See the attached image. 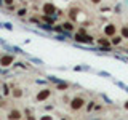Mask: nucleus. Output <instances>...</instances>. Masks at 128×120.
I'll return each instance as SVG.
<instances>
[{
  "label": "nucleus",
  "instance_id": "obj_1",
  "mask_svg": "<svg viewBox=\"0 0 128 120\" xmlns=\"http://www.w3.org/2000/svg\"><path fill=\"white\" fill-rule=\"evenodd\" d=\"M85 106H86V101H85V98H83V96H75V98H72L70 102H69L70 110H74V112L83 109Z\"/></svg>",
  "mask_w": 128,
  "mask_h": 120
},
{
  "label": "nucleus",
  "instance_id": "obj_2",
  "mask_svg": "<svg viewBox=\"0 0 128 120\" xmlns=\"http://www.w3.org/2000/svg\"><path fill=\"white\" fill-rule=\"evenodd\" d=\"M74 40L77 43H93L94 42V37H91V35H88V34H75L74 35Z\"/></svg>",
  "mask_w": 128,
  "mask_h": 120
},
{
  "label": "nucleus",
  "instance_id": "obj_3",
  "mask_svg": "<svg viewBox=\"0 0 128 120\" xmlns=\"http://www.w3.org/2000/svg\"><path fill=\"white\" fill-rule=\"evenodd\" d=\"M50 96H51V90L50 88H43V90H40L38 93L35 94V101L37 102H45Z\"/></svg>",
  "mask_w": 128,
  "mask_h": 120
},
{
  "label": "nucleus",
  "instance_id": "obj_4",
  "mask_svg": "<svg viewBox=\"0 0 128 120\" xmlns=\"http://www.w3.org/2000/svg\"><path fill=\"white\" fill-rule=\"evenodd\" d=\"M54 11H58V8L54 6L53 2H45L42 5V14H54Z\"/></svg>",
  "mask_w": 128,
  "mask_h": 120
},
{
  "label": "nucleus",
  "instance_id": "obj_5",
  "mask_svg": "<svg viewBox=\"0 0 128 120\" xmlns=\"http://www.w3.org/2000/svg\"><path fill=\"white\" fill-rule=\"evenodd\" d=\"M13 62H14V56L13 54L5 53V54L0 56V66H2V67H8V66H11Z\"/></svg>",
  "mask_w": 128,
  "mask_h": 120
},
{
  "label": "nucleus",
  "instance_id": "obj_6",
  "mask_svg": "<svg viewBox=\"0 0 128 120\" xmlns=\"http://www.w3.org/2000/svg\"><path fill=\"white\" fill-rule=\"evenodd\" d=\"M102 32H104V35L106 37H114V35H117V26L115 24H112V22H109V24H106L104 26V29H102Z\"/></svg>",
  "mask_w": 128,
  "mask_h": 120
},
{
  "label": "nucleus",
  "instance_id": "obj_7",
  "mask_svg": "<svg viewBox=\"0 0 128 120\" xmlns=\"http://www.w3.org/2000/svg\"><path fill=\"white\" fill-rule=\"evenodd\" d=\"M8 120H21L22 118V112L19 109H11L10 112H8Z\"/></svg>",
  "mask_w": 128,
  "mask_h": 120
},
{
  "label": "nucleus",
  "instance_id": "obj_8",
  "mask_svg": "<svg viewBox=\"0 0 128 120\" xmlns=\"http://www.w3.org/2000/svg\"><path fill=\"white\" fill-rule=\"evenodd\" d=\"M123 38L122 35H114V37H110V43H112V46H118V45H122V42H123Z\"/></svg>",
  "mask_w": 128,
  "mask_h": 120
},
{
  "label": "nucleus",
  "instance_id": "obj_9",
  "mask_svg": "<svg viewBox=\"0 0 128 120\" xmlns=\"http://www.w3.org/2000/svg\"><path fill=\"white\" fill-rule=\"evenodd\" d=\"M61 26H62V29L66 30V32H72V30L75 29V26H74V22H72V21H64Z\"/></svg>",
  "mask_w": 128,
  "mask_h": 120
},
{
  "label": "nucleus",
  "instance_id": "obj_10",
  "mask_svg": "<svg viewBox=\"0 0 128 120\" xmlns=\"http://www.w3.org/2000/svg\"><path fill=\"white\" fill-rule=\"evenodd\" d=\"M67 88H69V83H66V82H59V83H56V90H58V91H66Z\"/></svg>",
  "mask_w": 128,
  "mask_h": 120
},
{
  "label": "nucleus",
  "instance_id": "obj_11",
  "mask_svg": "<svg viewBox=\"0 0 128 120\" xmlns=\"http://www.w3.org/2000/svg\"><path fill=\"white\" fill-rule=\"evenodd\" d=\"M118 34L122 35L123 38H128V26H122V27L118 29Z\"/></svg>",
  "mask_w": 128,
  "mask_h": 120
},
{
  "label": "nucleus",
  "instance_id": "obj_12",
  "mask_svg": "<svg viewBox=\"0 0 128 120\" xmlns=\"http://www.w3.org/2000/svg\"><path fill=\"white\" fill-rule=\"evenodd\" d=\"M13 98H16V99H19V98H22V90L21 88H13Z\"/></svg>",
  "mask_w": 128,
  "mask_h": 120
},
{
  "label": "nucleus",
  "instance_id": "obj_13",
  "mask_svg": "<svg viewBox=\"0 0 128 120\" xmlns=\"http://www.w3.org/2000/svg\"><path fill=\"white\" fill-rule=\"evenodd\" d=\"M26 14H27V8H19V10H16V16H19V18H24Z\"/></svg>",
  "mask_w": 128,
  "mask_h": 120
},
{
  "label": "nucleus",
  "instance_id": "obj_14",
  "mask_svg": "<svg viewBox=\"0 0 128 120\" xmlns=\"http://www.w3.org/2000/svg\"><path fill=\"white\" fill-rule=\"evenodd\" d=\"M94 101H88V104L85 106V109H86V112H91V110H94Z\"/></svg>",
  "mask_w": 128,
  "mask_h": 120
},
{
  "label": "nucleus",
  "instance_id": "obj_15",
  "mask_svg": "<svg viewBox=\"0 0 128 120\" xmlns=\"http://www.w3.org/2000/svg\"><path fill=\"white\" fill-rule=\"evenodd\" d=\"M24 115H26V120H37V118L34 117V115H32V112H30L29 109H26V110H24Z\"/></svg>",
  "mask_w": 128,
  "mask_h": 120
},
{
  "label": "nucleus",
  "instance_id": "obj_16",
  "mask_svg": "<svg viewBox=\"0 0 128 120\" xmlns=\"http://www.w3.org/2000/svg\"><path fill=\"white\" fill-rule=\"evenodd\" d=\"M0 27H5L6 30H13V26H11L10 22H2V24H0Z\"/></svg>",
  "mask_w": 128,
  "mask_h": 120
},
{
  "label": "nucleus",
  "instance_id": "obj_17",
  "mask_svg": "<svg viewBox=\"0 0 128 120\" xmlns=\"http://www.w3.org/2000/svg\"><path fill=\"white\" fill-rule=\"evenodd\" d=\"M38 120H53V115H48V114H45V115H40Z\"/></svg>",
  "mask_w": 128,
  "mask_h": 120
},
{
  "label": "nucleus",
  "instance_id": "obj_18",
  "mask_svg": "<svg viewBox=\"0 0 128 120\" xmlns=\"http://www.w3.org/2000/svg\"><path fill=\"white\" fill-rule=\"evenodd\" d=\"M3 2V6H10V5H14V0H2Z\"/></svg>",
  "mask_w": 128,
  "mask_h": 120
},
{
  "label": "nucleus",
  "instance_id": "obj_19",
  "mask_svg": "<svg viewBox=\"0 0 128 120\" xmlns=\"http://www.w3.org/2000/svg\"><path fill=\"white\" fill-rule=\"evenodd\" d=\"M101 11L106 13V11H110V6H101Z\"/></svg>",
  "mask_w": 128,
  "mask_h": 120
},
{
  "label": "nucleus",
  "instance_id": "obj_20",
  "mask_svg": "<svg viewBox=\"0 0 128 120\" xmlns=\"http://www.w3.org/2000/svg\"><path fill=\"white\" fill-rule=\"evenodd\" d=\"M77 32H78V34H86V29H85V27H80Z\"/></svg>",
  "mask_w": 128,
  "mask_h": 120
},
{
  "label": "nucleus",
  "instance_id": "obj_21",
  "mask_svg": "<svg viewBox=\"0 0 128 120\" xmlns=\"http://www.w3.org/2000/svg\"><path fill=\"white\" fill-rule=\"evenodd\" d=\"M10 93V90H8V86L6 85H3V94H8Z\"/></svg>",
  "mask_w": 128,
  "mask_h": 120
},
{
  "label": "nucleus",
  "instance_id": "obj_22",
  "mask_svg": "<svg viewBox=\"0 0 128 120\" xmlns=\"http://www.w3.org/2000/svg\"><path fill=\"white\" fill-rule=\"evenodd\" d=\"M90 2H91V3H93V5H99V3H101V2H102V0H90Z\"/></svg>",
  "mask_w": 128,
  "mask_h": 120
},
{
  "label": "nucleus",
  "instance_id": "obj_23",
  "mask_svg": "<svg viewBox=\"0 0 128 120\" xmlns=\"http://www.w3.org/2000/svg\"><path fill=\"white\" fill-rule=\"evenodd\" d=\"M120 11H122V8H120V6H115V13L120 14Z\"/></svg>",
  "mask_w": 128,
  "mask_h": 120
},
{
  "label": "nucleus",
  "instance_id": "obj_24",
  "mask_svg": "<svg viewBox=\"0 0 128 120\" xmlns=\"http://www.w3.org/2000/svg\"><path fill=\"white\" fill-rule=\"evenodd\" d=\"M123 107H125V109L128 110V101H125V102H123Z\"/></svg>",
  "mask_w": 128,
  "mask_h": 120
},
{
  "label": "nucleus",
  "instance_id": "obj_25",
  "mask_svg": "<svg viewBox=\"0 0 128 120\" xmlns=\"http://www.w3.org/2000/svg\"><path fill=\"white\" fill-rule=\"evenodd\" d=\"M61 120H67V118H66V117H62V118H61Z\"/></svg>",
  "mask_w": 128,
  "mask_h": 120
},
{
  "label": "nucleus",
  "instance_id": "obj_26",
  "mask_svg": "<svg viewBox=\"0 0 128 120\" xmlns=\"http://www.w3.org/2000/svg\"><path fill=\"white\" fill-rule=\"evenodd\" d=\"M94 120H99V118H94Z\"/></svg>",
  "mask_w": 128,
  "mask_h": 120
},
{
  "label": "nucleus",
  "instance_id": "obj_27",
  "mask_svg": "<svg viewBox=\"0 0 128 120\" xmlns=\"http://www.w3.org/2000/svg\"><path fill=\"white\" fill-rule=\"evenodd\" d=\"M126 54H128V50H126Z\"/></svg>",
  "mask_w": 128,
  "mask_h": 120
}]
</instances>
